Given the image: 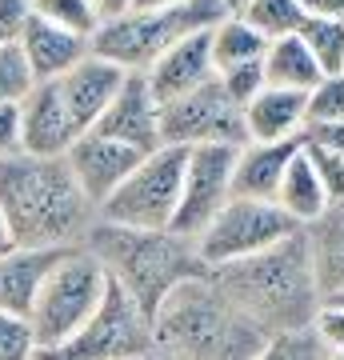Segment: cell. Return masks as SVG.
Returning a JSON list of instances; mask_svg holds the SVG:
<instances>
[{
    "label": "cell",
    "mask_w": 344,
    "mask_h": 360,
    "mask_svg": "<svg viewBox=\"0 0 344 360\" xmlns=\"http://www.w3.org/2000/svg\"><path fill=\"white\" fill-rule=\"evenodd\" d=\"M212 77H217V72H212L208 32H192V37L177 40V44L144 72V84H148L156 104H168V101H180V96L196 92Z\"/></svg>",
    "instance_id": "cell-16"
},
{
    "label": "cell",
    "mask_w": 344,
    "mask_h": 360,
    "mask_svg": "<svg viewBox=\"0 0 344 360\" xmlns=\"http://www.w3.org/2000/svg\"><path fill=\"white\" fill-rule=\"evenodd\" d=\"M37 356V340L25 316H8L0 312V360H32Z\"/></svg>",
    "instance_id": "cell-31"
},
{
    "label": "cell",
    "mask_w": 344,
    "mask_h": 360,
    "mask_svg": "<svg viewBox=\"0 0 344 360\" xmlns=\"http://www.w3.org/2000/svg\"><path fill=\"white\" fill-rule=\"evenodd\" d=\"M80 248L104 269L108 284H116L148 321L168 300V292H177L180 284L196 276H208L196 260L192 240H180L172 232H136L96 220Z\"/></svg>",
    "instance_id": "cell-4"
},
{
    "label": "cell",
    "mask_w": 344,
    "mask_h": 360,
    "mask_svg": "<svg viewBox=\"0 0 344 360\" xmlns=\"http://www.w3.org/2000/svg\"><path fill=\"white\" fill-rule=\"evenodd\" d=\"M20 156V116L16 104H0V160Z\"/></svg>",
    "instance_id": "cell-35"
},
{
    "label": "cell",
    "mask_w": 344,
    "mask_h": 360,
    "mask_svg": "<svg viewBox=\"0 0 344 360\" xmlns=\"http://www.w3.org/2000/svg\"><path fill=\"white\" fill-rule=\"evenodd\" d=\"M153 356V324L116 284H108L101 309L77 333L52 348H37L32 360H144Z\"/></svg>",
    "instance_id": "cell-8"
},
{
    "label": "cell",
    "mask_w": 344,
    "mask_h": 360,
    "mask_svg": "<svg viewBox=\"0 0 344 360\" xmlns=\"http://www.w3.org/2000/svg\"><path fill=\"white\" fill-rule=\"evenodd\" d=\"M184 156L189 148H168V144L141 156V165L125 176V184L96 208V220L136 232H168L180 196Z\"/></svg>",
    "instance_id": "cell-7"
},
{
    "label": "cell",
    "mask_w": 344,
    "mask_h": 360,
    "mask_svg": "<svg viewBox=\"0 0 344 360\" xmlns=\"http://www.w3.org/2000/svg\"><path fill=\"white\" fill-rule=\"evenodd\" d=\"M317 276L320 304H344V205H332L320 220L300 229Z\"/></svg>",
    "instance_id": "cell-18"
},
{
    "label": "cell",
    "mask_w": 344,
    "mask_h": 360,
    "mask_svg": "<svg viewBox=\"0 0 344 360\" xmlns=\"http://www.w3.org/2000/svg\"><path fill=\"white\" fill-rule=\"evenodd\" d=\"M232 160L236 148H189L180 172V196L168 232L180 240H196L212 217L232 200Z\"/></svg>",
    "instance_id": "cell-11"
},
{
    "label": "cell",
    "mask_w": 344,
    "mask_h": 360,
    "mask_svg": "<svg viewBox=\"0 0 344 360\" xmlns=\"http://www.w3.org/2000/svg\"><path fill=\"white\" fill-rule=\"evenodd\" d=\"M148 324L153 352L168 360H256L268 340L208 276L168 292Z\"/></svg>",
    "instance_id": "cell-3"
},
{
    "label": "cell",
    "mask_w": 344,
    "mask_h": 360,
    "mask_svg": "<svg viewBox=\"0 0 344 360\" xmlns=\"http://www.w3.org/2000/svg\"><path fill=\"white\" fill-rule=\"evenodd\" d=\"M160 144L168 148H244V112L217 77L180 101L160 104Z\"/></svg>",
    "instance_id": "cell-10"
},
{
    "label": "cell",
    "mask_w": 344,
    "mask_h": 360,
    "mask_svg": "<svg viewBox=\"0 0 344 360\" xmlns=\"http://www.w3.org/2000/svg\"><path fill=\"white\" fill-rule=\"evenodd\" d=\"M89 132L116 141L132 148V153H156L160 148V104L153 101V92L144 84V77H125L120 92L113 96V104L101 112V120Z\"/></svg>",
    "instance_id": "cell-13"
},
{
    "label": "cell",
    "mask_w": 344,
    "mask_h": 360,
    "mask_svg": "<svg viewBox=\"0 0 344 360\" xmlns=\"http://www.w3.org/2000/svg\"><path fill=\"white\" fill-rule=\"evenodd\" d=\"M232 13L241 16L253 32H260L265 40H281V37H296L300 32L308 8L300 0H248V4H236Z\"/></svg>",
    "instance_id": "cell-26"
},
{
    "label": "cell",
    "mask_w": 344,
    "mask_h": 360,
    "mask_svg": "<svg viewBox=\"0 0 344 360\" xmlns=\"http://www.w3.org/2000/svg\"><path fill=\"white\" fill-rule=\"evenodd\" d=\"M305 25H300V44L317 60L320 77H340L344 68V8L340 4H305Z\"/></svg>",
    "instance_id": "cell-24"
},
{
    "label": "cell",
    "mask_w": 344,
    "mask_h": 360,
    "mask_svg": "<svg viewBox=\"0 0 344 360\" xmlns=\"http://www.w3.org/2000/svg\"><path fill=\"white\" fill-rule=\"evenodd\" d=\"M229 4L217 0H172V4H120L104 0L96 4L101 28L92 32L89 52L116 65L128 77H144L177 40L192 32H208Z\"/></svg>",
    "instance_id": "cell-5"
},
{
    "label": "cell",
    "mask_w": 344,
    "mask_h": 360,
    "mask_svg": "<svg viewBox=\"0 0 344 360\" xmlns=\"http://www.w3.org/2000/svg\"><path fill=\"white\" fill-rule=\"evenodd\" d=\"M217 84L224 89V96L244 112V104H253V96L265 89V72H260V65H244V68H232V72H220Z\"/></svg>",
    "instance_id": "cell-32"
},
{
    "label": "cell",
    "mask_w": 344,
    "mask_h": 360,
    "mask_svg": "<svg viewBox=\"0 0 344 360\" xmlns=\"http://www.w3.org/2000/svg\"><path fill=\"white\" fill-rule=\"evenodd\" d=\"M260 72H265V89H281V92H312L320 84V68L308 56V49L300 44V37H281L268 40L265 56H260Z\"/></svg>",
    "instance_id": "cell-22"
},
{
    "label": "cell",
    "mask_w": 344,
    "mask_h": 360,
    "mask_svg": "<svg viewBox=\"0 0 344 360\" xmlns=\"http://www.w3.org/2000/svg\"><path fill=\"white\" fill-rule=\"evenodd\" d=\"M104 292H108V276L84 248H68L49 264L40 276L32 309H28V328L37 348H52L68 340L92 312L101 309Z\"/></svg>",
    "instance_id": "cell-6"
},
{
    "label": "cell",
    "mask_w": 344,
    "mask_h": 360,
    "mask_svg": "<svg viewBox=\"0 0 344 360\" xmlns=\"http://www.w3.org/2000/svg\"><path fill=\"white\" fill-rule=\"evenodd\" d=\"M16 49L25 56L28 72H32V84H52V80H60L68 68L89 56V40H80L72 32H64V28L49 25L44 16L28 13V25L16 40Z\"/></svg>",
    "instance_id": "cell-17"
},
{
    "label": "cell",
    "mask_w": 344,
    "mask_h": 360,
    "mask_svg": "<svg viewBox=\"0 0 344 360\" xmlns=\"http://www.w3.org/2000/svg\"><path fill=\"white\" fill-rule=\"evenodd\" d=\"M56 257H60V252H28V248L4 252V257H0V312H8V316H28L40 276L49 272V264Z\"/></svg>",
    "instance_id": "cell-23"
},
{
    "label": "cell",
    "mask_w": 344,
    "mask_h": 360,
    "mask_svg": "<svg viewBox=\"0 0 344 360\" xmlns=\"http://www.w3.org/2000/svg\"><path fill=\"white\" fill-rule=\"evenodd\" d=\"M28 13L32 4H20V0H0V44H16L20 32L28 25Z\"/></svg>",
    "instance_id": "cell-34"
},
{
    "label": "cell",
    "mask_w": 344,
    "mask_h": 360,
    "mask_svg": "<svg viewBox=\"0 0 344 360\" xmlns=\"http://www.w3.org/2000/svg\"><path fill=\"white\" fill-rule=\"evenodd\" d=\"M0 220L13 248L68 252L84 245L96 224V208L80 196L64 160L8 156L0 160Z\"/></svg>",
    "instance_id": "cell-1"
},
{
    "label": "cell",
    "mask_w": 344,
    "mask_h": 360,
    "mask_svg": "<svg viewBox=\"0 0 344 360\" xmlns=\"http://www.w3.org/2000/svg\"><path fill=\"white\" fill-rule=\"evenodd\" d=\"M344 352H332L329 345H320V336L312 328L305 333H281L268 336L256 360H340Z\"/></svg>",
    "instance_id": "cell-28"
},
{
    "label": "cell",
    "mask_w": 344,
    "mask_h": 360,
    "mask_svg": "<svg viewBox=\"0 0 344 360\" xmlns=\"http://www.w3.org/2000/svg\"><path fill=\"white\" fill-rule=\"evenodd\" d=\"M60 160L68 168L72 184L80 188V196L92 208H101L125 184L128 172L141 165V153H132V148H125V144H116V141H104L96 132H84V136H77V141L68 144V153Z\"/></svg>",
    "instance_id": "cell-12"
},
{
    "label": "cell",
    "mask_w": 344,
    "mask_h": 360,
    "mask_svg": "<svg viewBox=\"0 0 344 360\" xmlns=\"http://www.w3.org/2000/svg\"><path fill=\"white\" fill-rule=\"evenodd\" d=\"M32 13L80 40H92V32L101 28V16H96L92 0H40V4H32Z\"/></svg>",
    "instance_id": "cell-27"
},
{
    "label": "cell",
    "mask_w": 344,
    "mask_h": 360,
    "mask_svg": "<svg viewBox=\"0 0 344 360\" xmlns=\"http://www.w3.org/2000/svg\"><path fill=\"white\" fill-rule=\"evenodd\" d=\"M312 333L332 352H344V304H320L317 321H312Z\"/></svg>",
    "instance_id": "cell-33"
},
{
    "label": "cell",
    "mask_w": 344,
    "mask_h": 360,
    "mask_svg": "<svg viewBox=\"0 0 344 360\" xmlns=\"http://www.w3.org/2000/svg\"><path fill=\"white\" fill-rule=\"evenodd\" d=\"M265 49H268V40L260 32H253L232 8L208 28V52H212V72L217 77L232 72V68H244V65H260Z\"/></svg>",
    "instance_id": "cell-25"
},
{
    "label": "cell",
    "mask_w": 344,
    "mask_h": 360,
    "mask_svg": "<svg viewBox=\"0 0 344 360\" xmlns=\"http://www.w3.org/2000/svg\"><path fill=\"white\" fill-rule=\"evenodd\" d=\"M28 89H32V72H28L20 49L0 44V104H20Z\"/></svg>",
    "instance_id": "cell-30"
},
{
    "label": "cell",
    "mask_w": 344,
    "mask_h": 360,
    "mask_svg": "<svg viewBox=\"0 0 344 360\" xmlns=\"http://www.w3.org/2000/svg\"><path fill=\"white\" fill-rule=\"evenodd\" d=\"M16 116H20V156L60 160L68 153V144L80 136L64 112L56 84H32L28 96L16 104Z\"/></svg>",
    "instance_id": "cell-14"
},
{
    "label": "cell",
    "mask_w": 344,
    "mask_h": 360,
    "mask_svg": "<svg viewBox=\"0 0 344 360\" xmlns=\"http://www.w3.org/2000/svg\"><path fill=\"white\" fill-rule=\"evenodd\" d=\"M4 252H13V236H8L4 220H0V257H4Z\"/></svg>",
    "instance_id": "cell-36"
},
{
    "label": "cell",
    "mask_w": 344,
    "mask_h": 360,
    "mask_svg": "<svg viewBox=\"0 0 344 360\" xmlns=\"http://www.w3.org/2000/svg\"><path fill=\"white\" fill-rule=\"evenodd\" d=\"M125 77L128 72H120L116 65H108V60H101V56L89 52V56H84L80 65L68 68L60 80H52L56 92H60V101H64V112H68V120H72V129H77L80 136L101 120V112L113 104L116 92H120Z\"/></svg>",
    "instance_id": "cell-15"
},
{
    "label": "cell",
    "mask_w": 344,
    "mask_h": 360,
    "mask_svg": "<svg viewBox=\"0 0 344 360\" xmlns=\"http://www.w3.org/2000/svg\"><path fill=\"white\" fill-rule=\"evenodd\" d=\"M272 205L281 208V212L293 220L296 229H308L312 220H320L332 208L329 193H324V184L317 180V172H312V165H308V156L300 153V148H296V156L288 160V168H284V176H281V184H276Z\"/></svg>",
    "instance_id": "cell-21"
},
{
    "label": "cell",
    "mask_w": 344,
    "mask_h": 360,
    "mask_svg": "<svg viewBox=\"0 0 344 360\" xmlns=\"http://www.w3.org/2000/svg\"><path fill=\"white\" fill-rule=\"evenodd\" d=\"M296 232L300 229L272 200H236L232 196L212 217V224L192 240V248H196V260L204 264V272H212L224 264H236V260H248L256 252H268L272 245H281Z\"/></svg>",
    "instance_id": "cell-9"
},
{
    "label": "cell",
    "mask_w": 344,
    "mask_h": 360,
    "mask_svg": "<svg viewBox=\"0 0 344 360\" xmlns=\"http://www.w3.org/2000/svg\"><path fill=\"white\" fill-rule=\"evenodd\" d=\"M300 129H305V92L260 89L253 104H244V141L248 144L296 141Z\"/></svg>",
    "instance_id": "cell-20"
},
{
    "label": "cell",
    "mask_w": 344,
    "mask_h": 360,
    "mask_svg": "<svg viewBox=\"0 0 344 360\" xmlns=\"http://www.w3.org/2000/svg\"><path fill=\"white\" fill-rule=\"evenodd\" d=\"M320 124H344V80L340 77H324L305 96V129H320Z\"/></svg>",
    "instance_id": "cell-29"
},
{
    "label": "cell",
    "mask_w": 344,
    "mask_h": 360,
    "mask_svg": "<svg viewBox=\"0 0 344 360\" xmlns=\"http://www.w3.org/2000/svg\"><path fill=\"white\" fill-rule=\"evenodd\" d=\"M208 281L265 336L305 333V328H312L320 312L317 276H312V260H308L300 232L281 240V245H272L268 252L212 269Z\"/></svg>",
    "instance_id": "cell-2"
},
{
    "label": "cell",
    "mask_w": 344,
    "mask_h": 360,
    "mask_svg": "<svg viewBox=\"0 0 344 360\" xmlns=\"http://www.w3.org/2000/svg\"><path fill=\"white\" fill-rule=\"evenodd\" d=\"M296 148H300V136L296 141H281V144H244V148H236L232 196L236 200H272L284 168L296 156Z\"/></svg>",
    "instance_id": "cell-19"
},
{
    "label": "cell",
    "mask_w": 344,
    "mask_h": 360,
    "mask_svg": "<svg viewBox=\"0 0 344 360\" xmlns=\"http://www.w3.org/2000/svg\"><path fill=\"white\" fill-rule=\"evenodd\" d=\"M144 360H168V356H156V352H153V356H144Z\"/></svg>",
    "instance_id": "cell-37"
}]
</instances>
